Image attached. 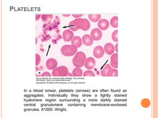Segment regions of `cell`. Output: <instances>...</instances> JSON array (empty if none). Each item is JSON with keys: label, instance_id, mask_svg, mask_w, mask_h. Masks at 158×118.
Wrapping results in <instances>:
<instances>
[{"label": "cell", "instance_id": "30", "mask_svg": "<svg viewBox=\"0 0 158 118\" xmlns=\"http://www.w3.org/2000/svg\"><path fill=\"white\" fill-rule=\"evenodd\" d=\"M118 44H117L116 45H115V50H116V51L117 52V53H118Z\"/></svg>", "mask_w": 158, "mask_h": 118}, {"label": "cell", "instance_id": "28", "mask_svg": "<svg viewBox=\"0 0 158 118\" xmlns=\"http://www.w3.org/2000/svg\"><path fill=\"white\" fill-rule=\"evenodd\" d=\"M72 16L74 17V18H79V17H82V16H83V14H72Z\"/></svg>", "mask_w": 158, "mask_h": 118}, {"label": "cell", "instance_id": "8", "mask_svg": "<svg viewBox=\"0 0 158 118\" xmlns=\"http://www.w3.org/2000/svg\"><path fill=\"white\" fill-rule=\"evenodd\" d=\"M96 64L95 59L93 57H89L86 59L85 62V66L88 70H93Z\"/></svg>", "mask_w": 158, "mask_h": 118}, {"label": "cell", "instance_id": "34", "mask_svg": "<svg viewBox=\"0 0 158 118\" xmlns=\"http://www.w3.org/2000/svg\"><path fill=\"white\" fill-rule=\"evenodd\" d=\"M37 42H38V40H37V38H36V44H37Z\"/></svg>", "mask_w": 158, "mask_h": 118}, {"label": "cell", "instance_id": "20", "mask_svg": "<svg viewBox=\"0 0 158 118\" xmlns=\"http://www.w3.org/2000/svg\"><path fill=\"white\" fill-rule=\"evenodd\" d=\"M42 20L43 22H47L50 21L53 18L52 14H43L41 16Z\"/></svg>", "mask_w": 158, "mask_h": 118}, {"label": "cell", "instance_id": "1", "mask_svg": "<svg viewBox=\"0 0 158 118\" xmlns=\"http://www.w3.org/2000/svg\"><path fill=\"white\" fill-rule=\"evenodd\" d=\"M86 55L83 52H77L72 60L73 65L77 68H81L83 67L86 60Z\"/></svg>", "mask_w": 158, "mask_h": 118}, {"label": "cell", "instance_id": "5", "mask_svg": "<svg viewBox=\"0 0 158 118\" xmlns=\"http://www.w3.org/2000/svg\"><path fill=\"white\" fill-rule=\"evenodd\" d=\"M91 36L92 37L93 40L98 41L101 39L102 37V32L98 28H95L92 30Z\"/></svg>", "mask_w": 158, "mask_h": 118}, {"label": "cell", "instance_id": "3", "mask_svg": "<svg viewBox=\"0 0 158 118\" xmlns=\"http://www.w3.org/2000/svg\"><path fill=\"white\" fill-rule=\"evenodd\" d=\"M68 73L67 68L62 66L54 69L52 71V75L54 77H65L67 76Z\"/></svg>", "mask_w": 158, "mask_h": 118}, {"label": "cell", "instance_id": "22", "mask_svg": "<svg viewBox=\"0 0 158 118\" xmlns=\"http://www.w3.org/2000/svg\"><path fill=\"white\" fill-rule=\"evenodd\" d=\"M84 20H85V27L82 29V30H83L84 31H86V30H88L90 29V28L91 27V24H90V21L88 19L84 18Z\"/></svg>", "mask_w": 158, "mask_h": 118}, {"label": "cell", "instance_id": "27", "mask_svg": "<svg viewBox=\"0 0 158 118\" xmlns=\"http://www.w3.org/2000/svg\"><path fill=\"white\" fill-rule=\"evenodd\" d=\"M40 76H42V77H43V76H46V77L49 76V77H51V75L50 74L49 72H44V73H43V74H42L40 75Z\"/></svg>", "mask_w": 158, "mask_h": 118}, {"label": "cell", "instance_id": "2", "mask_svg": "<svg viewBox=\"0 0 158 118\" xmlns=\"http://www.w3.org/2000/svg\"><path fill=\"white\" fill-rule=\"evenodd\" d=\"M78 51V48L74 45H65L61 48L62 54L66 57L74 56Z\"/></svg>", "mask_w": 158, "mask_h": 118}, {"label": "cell", "instance_id": "18", "mask_svg": "<svg viewBox=\"0 0 158 118\" xmlns=\"http://www.w3.org/2000/svg\"><path fill=\"white\" fill-rule=\"evenodd\" d=\"M112 68L111 66L109 64H106L104 66V68L101 70V74L102 76H107V72L108 71Z\"/></svg>", "mask_w": 158, "mask_h": 118}, {"label": "cell", "instance_id": "29", "mask_svg": "<svg viewBox=\"0 0 158 118\" xmlns=\"http://www.w3.org/2000/svg\"><path fill=\"white\" fill-rule=\"evenodd\" d=\"M42 16L41 14H36L35 15V19H36V21H38L41 17V16Z\"/></svg>", "mask_w": 158, "mask_h": 118}, {"label": "cell", "instance_id": "12", "mask_svg": "<svg viewBox=\"0 0 158 118\" xmlns=\"http://www.w3.org/2000/svg\"><path fill=\"white\" fill-rule=\"evenodd\" d=\"M104 52L108 55H112L115 51V47L113 44L111 43H107L104 45Z\"/></svg>", "mask_w": 158, "mask_h": 118}, {"label": "cell", "instance_id": "25", "mask_svg": "<svg viewBox=\"0 0 158 118\" xmlns=\"http://www.w3.org/2000/svg\"><path fill=\"white\" fill-rule=\"evenodd\" d=\"M83 76L84 77H85V76H95V73L93 71L89 70H87V71L85 72L83 74Z\"/></svg>", "mask_w": 158, "mask_h": 118}, {"label": "cell", "instance_id": "11", "mask_svg": "<svg viewBox=\"0 0 158 118\" xmlns=\"http://www.w3.org/2000/svg\"><path fill=\"white\" fill-rule=\"evenodd\" d=\"M118 54L117 53L113 54L111 57V66L114 68H118Z\"/></svg>", "mask_w": 158, "mask_h": 118}, {"label": "cell", "instance_id": "24", "mask_svg": "<svg viewBox=\"0 0 158 118\" xmlns=\"http://www.w3.org/2000/svg\"><path fill=\"white\" fill-rule=\"evenodd\" d=\"M118 30H114L112 34V38L113 40L115 42H118Z\"/></svg>", "mask_w": 158, "mask_h": 118}, {"label": "cell", "instance_id": "26", "mask_svg": "<svg viewBox=\"0 0 158 118\" xmlns=\"http://www.w3.org/2000/svg\"><path fill=\"white\" fill-rule=\"evenodd\" d=\"M41 61V57L38 54H36V66H38Z\"/></svg>", "mask_w": 158, "mask_h": 118}, {"label": "cell", "instance_id": "4", "mask_svg": "<svg viewBox=\"0 0 158 118\" xmlns=\"http://www.w3.org/2000/svg\"><path fill=\"white\" fill-rule=\"evenodd\" d=\"M104 48L101 46L98 45L96 46L94 48L93 54L94 56L96 58L100 59L104 56Z\"/></svg>", "mask_w": 158, "mask_h": 118}, {"label": "cell", "instance_id": "31", "mask_svg": "<svg viewBox=\"0 0 158 118\" xmlns=\"http://www.w3.org/2000/svg\"><path fill=\"white\" fill-rule=\"evenodd\" d=\"M67 76H71V77H72V76H73V75L71 73H69H69L68 74V75H67Z\"/></svg>", "mask_w": 158, "mask_h": 118}, {"label": "cell", "instance_id": "21", "mask_svg": "<svg viewBox=\"0 0 158 118\" xmlns=\"http://www.w3.org/2000/svg\"><path fill=\"white\" fill-rule=\"evenodd\" d=\"M141 104L144 108H148L150 106L151 104L150 100L147 98H144L142 100L141 102Z\"/></svg>", "mask_w": 158, "mask_h": 118}, {"label": "cell", "instance_id": "10", "mask_svg": "<svg viewBox=\"0 0 158 118\" xmlns=\"http://www.w3.org/2000/svg\"><path fill=\"white\" fill-rule=\"evenodd\" d=\"M82 42L85 45L90 46L93 44L94 40L90 35L86 34L83 36L82 37Z\"/></svg>", "mask_w": 158, "mask_h": 118}, {"label": "cell", "instance_id": "23", "mask_svg": "<svg viewBox=\"0 0 158 118\" xmlns=\"http://www.w3.org/2000/svg\"><path fill=\"white\" fill-rule=\"evenodd\" d=\"M68 27H69V29L70 30H72V31H73V32L77 31V30H79L76 27V26L75 25L74 22V20L71 21V22H70L69 23Z\"/></svg>", "mask_w": 158, "mask_h": 118}, {"label": "cell", "instance_id": "6", "mask_svg": "<svg viewBox=\"0 0 158 118\" xmlns=\"http://www.w3.org/2000/svg\"><path fill=\"white\" fill-rule=\"evenodd\" d=\"M62 36L64 42H69L71 41L74 38V33L70 30H66L63 32Z\"/></svg>", "mask_w": 158, "mask_h": 118}, {"label": "cell", "instance_id": "14", "mask_svg": "<svg viewBox=\"0 0 158 118\" xmlns=\"http://www.w3.org/2000/svg\"><path fill=\"white\" fill-rule=\"evenodd\" d=\"M71 44L75 45L77 48H80L83 44L82 39L79 36H74L71 40Z\"/></svg>", "mask_w": 158, "mask_h": 118}, {"label": "cell", "instance_id": "13", "mask_svg": "<svg viewBox=\"0 0 158 118\" xmlns=\"http://www.w3.org/2000/svg\"><path fill=\"white\" fill-rule=\"evenodd\" d=\"M74 24L78 29H83L85 27L84 18H77L74 20Z\"/></svg>", "mask_w": 158, "mask_h": 118}, {"label": "cell", "instance_id": "7", "mask_svg": "<svg viewBox=\"0 0 158 118\" xmlns=\"http://www.w3.org/2000/svg\"><path fill=\"white\" fill-rule=\"evenodd\" d=\"M57 62L54 58H49L47 59L46 62V66L49 70H53L57 68Z\"/></svg>", "mask_w": 158, "mask_h": 118}, {"label": "cell", "instance_id": "16", "mask_svg": "<svg viewBox=\"0 0 158 118\" xmlns=\"http://www.w3.org/2000/svg\"><path fill=\"white\" fill-rule=\"evenodd\" d=\"M101 16L100 14L89 15V18L90 20L93 22H96L99 21L101 18Z\"/></svg>", "mask_w": 158, "mask_h": 118}, {"label": "cell", "instance_id": "32", "mask_svg": "<svg viewBox=\"0 0 158 118\" xmlns=\"http://www.w3.org/2000/svg\"><path fill=\"white\" fill-rule=\"evenodd\" d=\"M38 70H41L38 67H36V72H37Z\"/></svg>", "mask_w": 158, "mask_h": 118}, {"label": "cell", "instance_id": "15", "mask_svg": "<svg viewBox=\"0 0 158 118\" xmlns=\"http://www.w3.org/2000/svg\"><path fill=\"white\" fill-rule=\"evenodd\" d=\"M118 16L113 17L111 19L110 22L111 26L114 28H117L118 27Z\"/></svg>", "mask_w": 158, "mask_h": 118}, {"label": "cell", "instance_id": "33", "mask_svg": "<svg viewBox=\"0 0 158 118\" xmlns=\"http://www.w3.org/2000/svg\"><path fill=\"white\" fill-rule=\"evenodd\" d=\"M70 15V14H62V16L64 17H69Z\"/></svg>", "mask_w": 158, "mask_h": 118}, {"label": "cell", "instance_id": "17", "mask_svg": "<svg viewBox=\"0 0 158 118\" xmlns=\"http://www.w3.org/2000/svg\"><path fill=\"white\" fill-rule=\"evenodd\" d=\"M72 74L73 75V76L75 77H81L83 75V70L80 68H75L72 72Z\"/></svg>", "mask_w": 158, "mask_h": 118}, {"label": "cell", "instance_id": "19", "mask_svg": "<svg viewBox=\"0 0 158 118\" xmlns=\"http://www.w3.org/2000/svg\"><path fill=\"white\" fill-rule=\"evenodd\" d=\"M118 76V71L115 68H111L108 71L107 76Z\"/></svg>", "mask_w": 158, "mask_h": 118}, {"label": "cell", "instance_id": "9", "mask_svg": "<svg viewBox=\"0 0 158 118\" xmlns=\"http://www.w3.org/2000/svg\"><path fill=\"white\" fill-rule=\"evenodd\" d=\"M110 24L109 21L105 19H102L100 20L98 22V27L99 29H100L103 30H105L108 29L109 27Z\"/></svg>", "mask_w": 158, "mask_h": 118}]
</instances>
